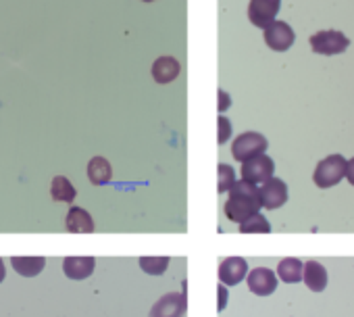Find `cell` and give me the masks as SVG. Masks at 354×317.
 Returning a JSON list of instances; mask_svg holds the SVG:
<instances>
[{
	"instance_id": "1",
	"label": "cell",
	"mask_w": 354,
	"mask_h": 317,
	"mask_svg": "<svg viewBox=\"0 0 354 317\" xmlns=\"http://www.w3.org/2000/svg\"><path fill=\"white\" fill-rule=\"evenodd\" d=\"M230 199L225 203V215L230 221L242 224L244 219L252 217L261 209V199H259V186L250 184L246 180L234 182V186L227 190Z\"/></svg>"
},
{
	"instance_id": "2",
	"label": "cell",
	"mask_w": 354,
	"mask_h": 317,
	"mask_svg": "<svg viewBox=\"0 0 354 317\" xmlns=\"http://www.w3.org/2000/svg\"><path fill=\"white\" fill-rule=\"evenodd\" d=\"M344 172H346V158L342 154H329V156L321 158L319 165L315 167L313 182L319 188H331L342 182Z\"/></svg>"
},
{
	"instance_id": "3",
	"label": "cell",
	"mask_w": 354,
	"mask_h": 317,
	"mask_svg": "<svg viewBox=\"0 0 354 317\" xmlns=\"http://www.w3.org/2000/svg\"><path fill=\"white\" fill-rule=\"evenodd\" d=\"M267 146H269V142H267V138L263 134H259V132H244V134H240L232 142V154H234L236 161L244 163V161H248V158H252V156L265 154Z\"/></svg>"
},
{
	"instance_id": "4",
	"label": "cell",
	"mask_w": 354,
	"mask_h": 317,
	"mask_svg": "<svg viewBox=\"0 0 354 317\" xmlns=\"http://www.w3.org/2000/svg\"><path fill=\"white\" fill-rule=\"evenodd\" d=\"M310 48L313 53L317 55H325V57H331V55H339L344 53L348 46H350V40L337 32V30H323V32H317L315 36H310Z\"/></svg>"
},
{
	"instance_id": "5",
	"label": "cell",
	"mask_w": 354,
	"mask_h": 317,
	"mask_svg": "<svg viewBox=\"0 0 354 317\" xmlns=\"http://www.w3.org/2000/svg\"><path fill=\"white\" fill-rule=\"evenodd\" d=\"M273 172H275V163H273V158L267 156V154L252 156V158H248V161L242 163V180H246L250 184H257V186L271 180Z\"/></svg>"
},
{
	"instance_id": "6",
	"label": "cell",
	"mask_w": 354,
	"mask_h": 317,
	"mask_svg": "<svg viewBox=\"0 0 354 317\" xmlns=\"http://www.w3.org/2000/svg\"><path fill=\"white\" fill-rule=\"evenodd\" d=\"M294 40H296V34H294V30L286 21H271L265 28V42L275 53L290 51L292 44H294Z\"/></svg>"
},
{
	"instance_id": "7",
	"label": "cell",
	"mask_w": 354,
	"mask_h": 317,
	"mask_svg": "<svg viewBox=\"0 0 354 317\" xmlns=\"http://www.w3.org/2000/svg\"><path fill=\"white\" fill-rule=\"evenodd\" d=\"M279 9H281V0H250L248 19L252 26L265 30L271 21H275Z\"/></svg>"
},
{
	"instance_id": "8",
	"label": "cell",
	"mask_w": 354,
	"mask_h": 317,
	"mask_svg": "<svg viewBox=\"0 0 354 317\" xmlns=\"http://www.w3.org/2000/svg\"><path fill=\"white\" fill-rule=\"evenodd\" d=\"M188 307V298L182 292H171L165 294L162 298H158L152 309H150V317H184Z\"/></svg>"
},
{
	"instance_id": "9",
	"label": "cell",
	"mask_w": 354,
	"mask_h": 317,
	"mask_svg": "<svg viewBox=\"0 0 354 317\" xmlns=\"http://www.w3.org/2000/svg\"><path fill=\"white\" fill-rule=\"evenodd\" d=\"M259 199H261V207H265V209H279V207H283L286 201H288V186H286V182L279 180V178L267 180L259 188Z\"/></svg>"
},
{
	"instance_id": "10",
	"label": "cell",
	"mask_w": 354,
	"mask_h": 317,
	"mask_svg": "<svg viewBox=\"0 0 354 317\" xmlns=\"http://www.w3.org/2000/svg\"><path fill=\"white\" fill-rule=\"evenodd\" d=\"M246 280H248V288L259 296H269L277 288V275L269 267L252 269L250 273H246Z\"/></svg>"
},
{
	"instance_id": "11",
	"label": "cell",
	"mask_w": 354,
	"mask_h": 317,
	"mask_svg": "<svg viewBox=\"0 0 354 317\" xmlns=\"http://www.w3.org/2000/svg\"><path fill=\"white\" fill-rule=\"evenodd\" d=\"M248 273V263L242 257H230L223 259V263L219 265V280L223 286H236L240 284Z\"/></svg>"
},
{
	"instance_id": "12",
	"label": "cell",
	"mask_w": 354,
	"mask_h": 317,
	"mask_svg": "<svg viewBox=\"0 0 354 317\" xmlns=\"http://www.w3.org/2000/svg\"><path fill=\"white\" fill-rule=\"evenodd\" d=\"M94 257H67L63 259V271L71 280H86L94 273Z\"/></svg>"
},
{
	"instance_id": "13",
	"label": "cell",
	"mask_w": 354,
	"mask_h": 317,
	"mask_svg": "<svg viewBox=\"0 0 354 317\" xmlns=\"http://www.w3.org/2000/svg\"><path fill=\"white\" fill-rule=\"evenodd\" d=\"M302 280L310 292H323L327 286V269L319 261H306L302 265Z\"/></svg>"
},
{
	"instance_id": "14",
	"label": "cell",
	"mask_w": 354,
	"mask_h": 317,
	"mask_svg": "<svg viewBox=\"0 0 354 317\" xmlns=\"http://www.w3.org/2000/svg\"><path fill=\"white\" fill-rule=\"evenodd\" d=\"M65 228H67V232H71V234H92V232H94V221H92V215H90L86 209L73 207V209H69V213H67Z\"/></svg>"
},
{
	"instance_id": "15",
	"label": "cell",
	"mask_w": 354,
	"mask_h": 317,
	"mask_svg": "<svg viewBox=\"0 0 354 317\" xmlns=\"http://www.w3.org/2000/svg\"><path fill=\"white\" fill-rule=\"evenodd\" d=\"M180 75V63L173 57H160L152 65V78L156 84H169Z\"/></svg>"
},
{
	"instance_id": "16",
	"label": "cell",
	"mask_w": 354,
	"mask_h": 317,
	"mask_svg": "<svg viewBox=\"0 0 354 317\" xmlns=\"http://www.w3.org/2000/svg\"><path fill=\"white\" fill-rule=\"evenodd\" d=\"M88 178L94 186H106L113 180V170L111 163L104 156H94L88 163Z\"/></svg>"
},
{
	"instance_id": "17",
	"label": "cell",
	"mask_w": 354,
	"mask_h": 317,
	"mask_svg": "<svg viewBox=\"0 0 354 317\" xmlns=\"http://www.w3.org/2000/svg\"><path fill=\"white\" fill-rule=\"evenodd\" d=\"M11 263H13V269L24 278H34L46 267L44 257H13Z\"/></svg>"
},
{
	"instance_id": "18",
	"label": "cell",
	"mask_w": 354,
	"mask_h": 317,
	"mask_svg": "<svg viewBox=\"0 0 354 317\" xmlns=\"http://www.w3.org/2000/svg\"><path fill=\"white\" fill-rule=\"evenodd\" d=\"M277 275L281 282L286 284H296L302 280V261L300 259H281L279 265H277Z\"/></svg>"
},
{
	"instance_id": "19",
	"label": "cell",
	"mask_w": 354,
	"mask_h": 317,
	"mask_svg": "<svg viewBox=\"0 0 354 317\" xmlns=\"http://www.w3.org/2000/svg\"><path fill=\"white\" fill-rule=\"evenodd\" d=\"M50 197H53V201H57V203H73L75 197H77V192H75L73 184H71L67 178L57 176V178L53 180V186H50Z\"/></svg>"
},
{
	"instance_id": "20",
	"label": "cell",
	"mask_w": 354,
	"mask_h": 317,
	"mask_svg": "<svg viewBox=\"0 0 354 317\" xmlns=\"http://www.w3.org/2000/svg\"><path fill=\"white\" fill-rule=\"evenodd\" d=\"M240 232L242 234H269L271 226L261 213H254L252 217H248L240 224Z\"/></svg>"
},
{
	"instance_id": "21",
	"label": "cell",
	"mask_w": 354,
	"mask_h": 317,
	"mask_svg": "<svg viewBox=\"0 0 354 317\" xmlns=\"http://www.w3.org/2000/svg\"><path fill=\"white\" fill-rule=\"evenodd\" d=\"M140 267L150 275H162L165 269L169 267V257H142Z\"/></svg>"
},
{
	"instance_id": "22",
	"label": "cell",
	"mask_w": 354,
	"mask_h": 317,
	"mask_svg": "<svg viewBox=\"0 0 354 317\" xmlns=\"http://www.w3.org/2000/svg\"><path fill=\"white\" fill-rule=\"evenodd\" d=\"M217 176H219V184H217V190L219 192H227L234 186V182H236V174H234V167L232 165L221 163L217 167Z\"/></svg>"
},
{
	"instance_id": "23",
	"label": "cell",
	"mask_w": 354,
	"mask_h": 317,
	"mask_svg": "<svg viewBox=\"0 0 354 317\" xmlns=\"http://www.w3.org/2000/svg\"><path fill=\"white\" fill-rule=\"evenodd\" d=\"M217 125H219L217 142H219V144H225V142L230 140V136H232V123H230V119H227V117H219Z\"/></svg>"
},
{
	"instance_id": "24",
	"label": "cell",
	"mask_w": 354,
	"mask_h": 317,
	"mask_svg": "<svg viewBox=\"0 0 354 317\" xmlns=\"http://www.w3.org/2000/svg\"><path fill=\"white\" fill-rule=\"evenodd\" d=\"M344 178L354 186V156L350 158V161H346V172H344Z\"/></svg>"
},
{
	"instance_id": "25",
	"label": "cell",
	"mask_w": 354,
	"mask_h": 317,
	"mask_svg": "<svg viewBox=\"0 0 354 317\" xmlns=\"http://www.w3.org/2000/svg\"><path fill=\"white\" fill-rule=\"evenodd\" d=\"M230 105H232V98L227 96V92L225 90H219V111L230 109Z\"/></svg>"
},
{
	"instance_id": "26",
	"label": "cell",
	"mask_w": 354,
	"mask_h": 317,
	"mask_svg": "<svg viewBox=\"0 0 354 317\" xmlns=\"http://www.w3.org/2000/svg\"><path fill=\"white\" fill-rule=\"evenodd\" d=\"M225 300H227V290H225V286L221 284V286H219V311H223Z\"/></svg>"
},
{
	"instance_id": "27",
	"label": "cell",
	"mask_w": 354,
	"mask_h": 317,
	"mask_svg": "<svg viewBox=\"0 0 354 317\" xmlns=\"http://www.w3.org/2000/svg\"><path fill=\"white\" fill-rule=\"evenodd\" d=\"M5 275H7V269H5V263H3V259H0V282L5 280Z\"/></svg>"
},
{
	"instance_id": "28",
	"label": "cell",
	"mask_w": 354,
	"mask_h": 317,
	"mask_svg": "<svg viewBox=\"0 0 354 317\" xmlns=\"http://www.w3.org/2000/svg\"><path fill=\"white\" fill-rule=\"evenodd\" d=\"M142 3H154V0H142Z\"/></svg>"
}]
</instances>
